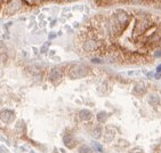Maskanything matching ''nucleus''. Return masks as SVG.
I'll return each instance as SVG.
<instances>
[{
    "label": "nucleus",
    "instance_id": "obj_1",
    "mask_svg": "<svg viewBox=\"0 0 161 153\" xmlns=\"http://www.w3.org/2000/svg\"><path fill=\"white\" fill-rule=\"evenodd\" d=\"M87 69L85 68L84 65H77L73 66V68L70 70V76L71 78H80V76H84L87 74Z\"/></svg>",
    "mask_w": 161,
    "mask_h": 153
},
{
    "label": "nucleus",
    "instance_id": "obj_2",
    "mask_svg": "<svg viewBox=\"0 0 161 153\" xmlns=\"http://www.w3.org/2000/svg\"><path fill=\"white\" fill-rule=\"evenodd\" d=\"M116 22L119 24L121 29H125L126 25L128 24V15H127L126 12L120 10L119 13H117L116 15Z\"/></svg>",
    "mask_w": 161,
    "mask_h": 153
},
{
    "label": "nucleus",
    "instance_id": "obj_3",
    "mask_svg": "<svg viewBox=\"0 0 161 153\" xmlns=\"http://www.w3.org/2000/svg\"><path fill=\"white\" fill-rule=\"evenodd\" d=\"M97 42L94 40V39H88L86 42L84 43V49L86 51H93V50H96L97 49Z\"/></svg>",
    "mask_w": 161,
    "mask_h": 153
},
{
    "label": "nucleus",
    "instance_id": "obj_4",
    "mask_svg": "<svg viewBox=\"0 0 161 153\" xmlns=\"http://www.w3.org/2000/svg\"><path fill=\"white\" fill-rule=\"evenodd\" d=\"M148 28V22L147 21H142V22H138L137 25H136L135 32L136 33H142Z\"/></svg>",
    "mask_w": 161,
    "mask_h": 153
},
{
    "label": "nucleus",
    "instance_id": "obj_5",
    "mask_svg": "<svg viewBox=\"0 0 161 153\" xmlns=\"http://www.w3.org/2000/svg\"><path fill=\"white\" fill-rule=\"evenodd\" d=\"M91 117H93V114L89 110H81L79 112V118L81 120H85V121H86V120H90Z\"/></svg>",
    "mask_w": 161,
    "mask_h": 153
},
{
    "label": "nucleus",
    "instance_id": "obj_6",
    "mask_svg": "<svg viewBox=\"0 0 161 153\" xmlns=\"http://www.w3.org/2000/svg\"><path fill=\"white\" fill-rule=\"evenodd\" d=\"M63 142H64V144L66 145V146L71 147V149L75 146V140H74V138H73L72 136H70V135H66V136H64V138H63Z\"/></svg>",
    "mask_w": 161,
    "mask_h": 153
},
{
    "label": "nucleus",
    "instance_id": "obj_7",
    "mask_svg": "<svg viewBox=\"0 0 161 153\" xmlns=\"http://www.w3.org/2000/svg\"><path fill=\"white\" fill-rule=\"evenodd\" d=\"M114 135H116V133H114V130L112 129V128H106L104 140H105V142H111V140L114 138Z\"/></svg>",
    "mask_w": 161,
    "mask_h": 153
},
{
    "label": "nucleus",
    "instance_id": "obj_8",
    "mask_svg": "<svg viewBox=\"0 0 161 153\" xmlns=\"http://www.w3.org/2000/svg\"><path fill=\"white\" fill-rule=\"evenodd\" d=\"M146 92V88L145 86H144V83H137V85L135 86V88H134V93L136 94V95H142Z\"/></svg>",
    "mask_w": 161,
    "mask_h": 153
},
{
    "label": "nucleus",
    "instance_id": "obj_9",
    "mask_svg": "<svg viewBox=\"0 0 161 153\" xmlns=\"http://www.w3.org/2000/svg\"><path fill=\"white\" fill-rule=\"evenodd\" d=\"M61 78V72L60 70H57V69H54L52 70V72H50V75H49V79L52 81H57L58 79Z\"/></svg>",
    "mask_w": 161,
    "mask_h": 153
},
{
    "label": "nucleus",
    "instance_id": "obj_10",
    "mask_svg": "<svg viewBox=\"0 0 161 153\" xmlns=\"http://www.w3.org/2000/svg\"><path fill=\"white\" fill-rule=\"evenodd\" d=\"M102 133H103V129H102L99 126H96V127L93 129L91 134H93V136H94L95 138H99L102 136Z\"/></svg>",
    "mask_w": 161,
    "mask_h": 153
},
{
    "label": "nucleus",
    "instance_id": "obj_11",
    "mask_svg": "<svg viewBox=\"0 0 161 153\" xmlns=\"http://www.w3.org/2000/svg\"><path fill=\"white\" fill-rule=\"evenodd\" d=\"M150 103L152 105H157L160 103V97L158 95H151L150 97Z\"/></svg>",
    "mask_w": 161,
    "mask_h": 153
},
{
    "label": "nucleus",
    "instance_id": "obj_12",
    "mask_svg": "<svg viewBox=\"0 0 161 153\" xmlns=\"http://www.w3.org/2000/svg\"><path fill=\"white\" fill-rule=\"evenodd\" d=\"M106 117H107V114L105 112H99L97 114V120H98V122H105Z\"/></svg>",
    "mask_w": 161,
    "mask_h": 153
},
{
    "label": "nucleus",
    "instance_id": "obj_13",
    "mask_svg": "<svg viewBox=\"0 0 161 153\" xmlns=\"http://www.w3.org/2000/svg\"><path fill=\"white\" fill-rule=\"evenodd\" d=\"M79 153H91V149L87 145H82L79 147Z\"/></svg>",
    "mask_w": 161,
    "mask_h": 153
},
{
    "label": "nucleus",
    "instance_id": "obj_14",
    "mask_svg": "<svg viewBox=\"0 0 161 153\" xmlns=\"http://www.w3.org/2000/svg\"><path fill=\"white\" fill-rule=\"evenodd\" d=\"M93 147H94V150L95 151H97V152H103V147L101 146V145L98 144V143H95V142H93Z\"/></svg>",
    "mask_w": 161,
    "mask_h": 153
},
{
    "label": "nucleus",
    "instance_id": "obj_15",
    "mask_svg": "<svg viewBox=\"0 0 161 153\" xmlns=\"http://www.w3.org/2000/svg\"><path fill=\"white\" fill-rule=\"evenodd\" d=\"M154 57H161V49H157L154 53Z\"/></svg>",
    "mask_w": 161,
    "mask_h": 153
},
{
    "label": "nucleus",
    "instance_id": "obj_16",
    "mask_svg": "<svg viewBox=\"0 0 161 153\" xmlns=\"http://www.w3.org/2000/svg\"><path fill=\"white\" fill-rule=\"evenodd\" d=\"M47 46H48V43H46V45L42 47V49H41V51H42V53H45V51L47 50Z\"/></svg>",
    "mask_w": 161,
    "mask_h": 153
},
{
    "label": "nucleus",
    "instance_id": "obj_17",
    "mask_svg": "<svg viewBox=\"0 0 161 153\" xmlns=\"http://www.w3.org/2000/svg\"><path fill=\"white\" fill-rule=\"evenodd\" d=\"M160 76H161V73H155V79H160Z\"/></svg>",
    "mask_w": 161,
    "mask_h": 153
},
{
    "label": "nucleus",
    "instance_id": "obj_18",
    "mask_svg": "<svg viewBox=\"0 0 161 153\" xmlns=\"http://www.w3.org/2000/svg\"><path fill=\"white\" fill-rule=\"evenodd\" d=\"M157 72L158 73H161V65L158 66V69H157Z\"/></svg>",
    "mask_w": 161,
    "mask_h": 153
}]
</instances>
